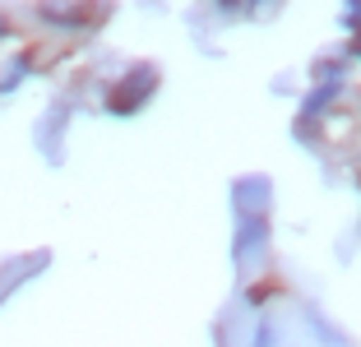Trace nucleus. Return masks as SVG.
Instances as JSON below:
<instances>
[{
  "mask_svg": "<svg viewBox=\"0 0 361 347\" xmlns=\"http://www.w3.org/2000/svg\"><path fill=\"white\" fill-rule=\"evenodd\" d=\"M42 269H47V255H19V260H10L5 269H0V301L10 296V287L28 283V278L42 274Z\"/></svg>",
  "mask_w": 361,
  "mask_h": 347,
  "instance_id": "f03ea898",
  "label": "nucleus"
},
{
  "mask_svg": "<svg viewBox=\"0 0 361 347\" xmlns=\"http://www.w3.org/2000/svg\"><path fill=\"white\" fill-rule=\"evenodd\" d=\"M236 204H241V209H264L269 204V185L264 181H241V185H236Z\"/></svg>",
  "mask_w": 361,
  "mask_h": 347,
  "instance_id": "7ed1b4c3",
  "label": "nucleus"
},
{
  "mask_svg": "<svg viewBox=\"0 0 361 347\" xmlns=\"http://www.w3.org/2000/svg\"><path fill=\"white\" fill-rule=\"evenodd\" d=\"M153 84H158V74H153L149 65H139V70H130L126 79H121V84L111 88V97H106V106H111L116 116H130V111H135L139 102H144V97L153 93Z\"/></svg>",
  "mask_w": 361,
  "mask_h": 347,
  "instance_id": "f257e3e1",
  "label": "nucleus"
},
{
  "mask_svg": "<svg viewBox=\"0 0 361 347\" xmlns=\"http://www.w3.org/2000/svg\"><path fill=\"white\" fill-rule=\"evenodd\" d=\"M329 93H334V88H319V93H315V97L306 102V111H310V116H315V111H324V102H329Z\"/></svg>",
  "mask_w": 361,
  "mask_h": 347,
  "instance_id": "20e7f679",
  "label": "nucleus"
}]
</instances>
